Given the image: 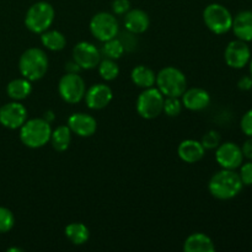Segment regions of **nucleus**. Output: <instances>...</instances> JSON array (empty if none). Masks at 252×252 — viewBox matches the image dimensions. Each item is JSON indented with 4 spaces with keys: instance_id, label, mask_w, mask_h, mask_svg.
Instances as JSON below:
<instances>
[{
    "instance_id": "nucleus-31",
    "label": "nucleus",
    "mask_w": 252,
    "mask_h": 252,
    "mask_svg": "<svg viewBox=\"0 0 252 252\" xmlns=\"http://www.w3.org/2000/svg\"><path fill=\"white\" fill-rule=\"evenodd\" d=\"M239 176H240L244 186H252V160L245 164H241Z\"/></svg>"
},
{
    "instance_id": "nucleus-16",
    "label": "nucleus",
    "mask_w": 252,
    "mask_h": 252,
    "mask_svg": "<svg viewBox=\"0 0 252 252\" xmlns=\"http://www.w3.org/2000/svg\"><path fill=\"white\" fill-rule=\"evenodd\" d=\"M182 105L189 111H202L207 108L211 103V95L207 90L202 88L186 89L181 96Z\"/></svg>"
},
{
    "instance_id": "nucleus-8",
    "label": "nucleus",
    "mask_w": 252,
    "mask_h": 252,
    "mask_svg": "<svg viewBox=\"0 0 252 252\" xmlns=\"http://www.w3.org/2000/svg\"><path fill=\"white\" fill-rule=\"evenodd\" d=\"M90 32L97 41L106 42L118 36L120 26L115 14L101 11L90 20Z\"/></svg>"
},
{
    "instance_id": "nucleus-37",
    "label": "nucleus",
    "mask_w": 252,
    "mask_h": 252,
    "mask_svg": "<svg viewBox=\"0 0 252 252\" xmlns=\"http://www.w3.org/2000/svg\"><path fill=\"white\" fill-rule=\"evenodd\" d=\"M44 120L47 121V122H49V123H52L54 121V113H53V111H46V112H44Z\"/></svg>"
},
{
    "instance_id": "nucleus-11",
    "label": "nucleus",
    "mask_w": 252,
    "mask_h": 252,
    "mask_svg": "<svg viewBox=\"0 0 252 252\" xmlns=\"http://www.w3.org/2000/svg\"><path fill=\"white\" fill-rule=\"evenodd\" d=\"M216 160L221 169L236 170L244 161L243 150L235 143L225 142L217 148Z\"/></svg>"
},
{
    "instance_id": "nucleus-14",
    "label": "nucleus",
    "mask_w": 252,
    "mask_h": 252,
    "mask_svg": "<svg viewBox=\"0 0 252 252\" xmlns=\"http://www.w3.org/2000/svg\"><path fill=\"white\" fill-rule=\"evenodd\" d=\"M113 98V93L111 88L106 84H94L86 90L84 100L90 110H103L111 103Z\"/></svg>"
},
{
    "instance_id": "nucleus-7",
    "label": "nucleus",
    "mask_w": 252,
    "mask_h": 252,
    "mask_svg": "<svg viewBox=\"0 0 252 252\" xmlns=\"http://www.w3.org/2000/svg\"><path fill=\"white\" fill-rule=\"evenodd\" d=\"M164 100L165 96L158 88L153 86V88L144 89L138 96L135 103L138 115L144 120H154L159 117L164 107Z\"/></svg>"
},
{
    "instance_id": "nucleus-22",
    "label": "nucleus",
    "mask_w": 252,
    "mask_h": 252,
    "mask_svg": "<svg viewBox=\"0 0 252 252\" xmlns=\"http://www.w3.org/2000/svg\"><path fill=\"white\" fill-rule=\"evenodd\" d=\"M6 93L10 98L14 101H21L29 97L32 93V84L31 81L27 80L26 78L14 79L10 81L6 86Z\"/></svg>"
},
{
    "instance_id": "nucleus-2",
    "label": "nucleus",
    "mask_w": 252,
    "mask_h": 252,
    "mask_svg": "<svg viewBox=\"0 0 252 252\" xmlns=\"http://www.w3.org/2000/svg\"><path fill=\"white\" fill-rule=\"evenodd\" d=\"M19 70L31 83L41 80L48 70V57L46 52L37 47L26 49L19 59Z\"/></svg>"
},
{
    "instance_id": "nucleus-35",
    "label": "nucleus",
    "mask_w": 252,
    "mask_h": 252,
    "mask_svg": "<svg viewBox=\"0 0 252 252\" xmlns=\"http://www.w3.org/2000/svg\"><path fill=\"white\" fill-rule=\"evenodd\" d=\"M241 150H243L244 158H248L249 160H252V137H249V139L244 143Z\"/></svg>"
},
{
    "instance_id": "nucleus-6",
    "label": "nucleus",
    "mask_w": 252,
    "mask_h": 252,
    "mask_svg": "<svg viewBox=\"0 0 252 252\" xmlns=\"http://www.w3.org/2000/svg\"><path fill=\"white\" fill-rule=\"evenodd\" d=\"M233 15L228 7L221 4H209L203 11V21L209 31L216 34H224L229 32L233 26Z\"/></svg>"
},
{
    "instance_id": "nucleus-4",
    "label": "nucleus",
    "mask_w": 252,
    "mask_h": 252,
    "mask_svg": "<svg viewBox=\"0 0 252 252\" xmlns=\"http://www.w3.org/2000/svg\"><path fill=\"white\" fill-rule=\"evenodd\" d=\"M160 93L165 97H181L187 89L186 75L175 66H165L157 74V81Z\"/></svg>"
},
{
    "instance_id": "nucleus-9",
    "label": "nucleus",
    "mask_w": 252,
    "mask_h": 252,
    "mask_svg": "<svg viewBox=\"0 0 252 252\" xmlns=\"http://www.w3.org/2000/svg\"><path fill=\"white\" fill-rule=\"evenodd\" d=\"M58 93L64 102L75 105V103L80 102L85 96V81L79 74L66 73L59 80Z\"/></svg>"
},
{
    "instance_id": "nucleus-25",
    "label": "nucleus",
    "mask_w": 252,
    "mask_h": 252,
    "mask_svg": "<svg viewBox=\"0 0 252 252\" xmlns=\"http://www.w3.org/2000/svg\"><path fill=\"white\" fill-rule=\"evenodd\" d=\"M41 42L47 49L52 52H59L66 46L65 36L57 30H47L41 33Z\"/></svg>"
},
{
    "instance_id": "nucleus-29",
    "label": "nucleus",
    "mask_w": 252,
    "mask_h": 252,
    "mask_svg": "<svg viewBox=\"0 0 252 252\" xmlns=\"http://www.w3.org/2000/svg\"><path fill=\"white\" fill-rule=\"evenodd\" d=\"M15 225V217L10 209L0 206V234L7 233Z\"/></svg>"
},
{
    "instance_id": "nucleus-13",
    "label": "nucleus",
    "mask_w": 252,
    "mask_h": 252,
    "mask_svg": "<svg viewBox=\"0 0 252 252\" xmlns=\"http://www.w3.org/2000/svg\"><path fill=\"white\" fill-rule=\"evenodd\" d=\"M73 61H75L83 70H90L98 65L101 53L95 44L86 41L79 42L73 48Z\"/></svg>"
},
{
    "instance_id": "nucleus-20",
    "label": "nucleus",
    "mask_w": 252,
    "mask_h": 252,
    "mask_svg": "<svg viewBox=\"0 0 252 252\" xmlns=\"http://www.w3.org/2000/svg\"><path fill=\"white\" fill-rule=\"evenodd\" d=\"M184 250L186 252H213L216 251V246L208 235L194 233L185 240Z\"/></svg>"
},
{
    "instance_id": "nucleus-30",
    "label": "nucleus",
    "mask_w": 252,
    "mask_h": 252,
    "mask_svg": "<svg viewBox=\"0 0 252 252\" xmlns=\"http://www.w3.org/2000/svg\"><path fill=\"white\" fill-rule=\"evenodd\" d=\"M201 143L206 150L217 149L220 144V134L217 130H209L202 137Z\"/></svg>"
},
{
    "instance_id": "nucleus-5",
    "label": "nucleus",
    "mask_w": 252,
    "mask_h": 252,
    "mask_svg": "<svg viewBox=\"0 0 252 252\" xmlns=\"http://www.w3.org/2000/svg\"><path fill=\"white\" fill-rule=\"evenodd\" d=\"M54 7L47 1H37L29 7L25 16V26L32 33L41 34L49 30L54 21Z\"/></svg>"
},
{
    "instance_id": "nucleus-28",
    "label": "nucleus",
    "mask_w": 252,
    "mask_h": 252,
    "mask_svg": "<svg viewBox=\"0 0 252 252\" xmlns=\"http://www.w3.org/2000/svg\"><path fill=\"white\" fill-rule=\"evenodd\" d=\"M182 101L180 100V97H165L164 100V107H162V112H165V115L169 116V117H177L180 113L182 112Z\"/></svg>"
},
{
    "instance_id": "nucleus-1",
    "label": "nucleus",
    "mask_w": 252,
    "mask_h": 252,
    "mask_svg": "<svg viewBox=\"0 0 252 252\" xmlns=\"http://www.w3.org/2000/svg\"><path fill=\"white\" fill-rule=\"evenodd\" d=\"M244 185L235 170L221 169L211 177L208 184L209 193L217 199L228 201L238 196Z\"/></svg>"
},
{
    "instance_id": "nucleus-18",
    "label": "nucleus",
    "mask_w": 252,
    "mask_h": 252,
    "mask_svg": "<svg viewBox=\"0 0 252 252\" xmlns=\"http://www.w3.org/2000/svg\"><path fill=\"white\" fill-rule=\"evenodd\" d=\"M206 149L203 148L201 142L194 139H186L180 143L177 148V154L182 161L187 164H194L199 160L203 159Z\"/></svg>"
},
{
    "instance_id": "nucleus-15",
    "label": "nucleus",
    "mask_w": 252,
    "mask_h": 252,
    "mask_svg": "<svg viewBox=\"0 0 252 252\" xmlns=\"http://www.w3.org/2000/svg\"><path fill=\"white\" fill-rule=\"evenodd\" d=\"M66 126L70 128L71 133L83 138L91 137V135L95 134L96 129H97V122H96L95 118L83 112L73 113L68 118V125Z\"/></svg>"
},
{
    "instance_id": "nucleus-27",
    "label": "nucleus",
    "mask_w": 252,
    "mask_h": 252,
    "mask_svg": "<svg viewBox=\"0 0 252 252\" xmlns=\"http://www.w3.org/2000/svg\"><path fill=\"white\" fill-rule=\"evenodd\" d=\"M125 52H126L125 47H123L121 39L117 38V37L103 42L102 53H103V56H106V58L117 61V59H120L121 57L123 56V53H125Z\"/></svg>"
},
{
    "instance_id": "nucleus-36",
    "label": "nucleus",
    "mask_w": 252,
    "mask_h": 252,
    "mask_svg": "<svg viewBox=\"0 0 252 252\" xmlns=\"http://www.w3.org/2000/svg\"><path fill=\"white\" fill-rule=\"evenodd\" d=\"M65 70H66V73L79 74L81 70H83V69L79 66V64L76 63L75 61H70V62H68V63L65 64Z\"/></svg>"
},
{
    "instance_id": "nucleus-10",
    "label": "nucleus",
    "mask_w": 252,
    "mask_h": 252,
    "mask_svg": "<svg viewBox=\"0 0 252 252\" xmlns=\"http://www.w3.org/2000/svg\"><path fill=\"white\" fill-rule=\"evenodd\" d=\"M27 121V110L19 101L0 106V125L7 129H20Z\"/></svg>"
},
{
    "instance_id": "nucleus-34",
    "label": "nucleus",
    "mask_w": 252,
    "mask_h": 252,
    "mask_svg": "<svg viewBox=\"0 0 252 252\" xmlns=\"http://www.w3.org/2000/svg\"><path fill=\"white\" fill-rule=\"evenodd\" d=\"M238 88L243 91H249L252 89V78L251 75H245L240 78L238 81Z\"/></svg>"
},
{
    "instance_id": "nucleus-23",
    "label": "nucleus",
    "mask_w": 252,
    "mask_h": 252,
    "mask_svg": "<svg viewBox=\"0 0 252 252\" xmlns=\"http://www.w3.org/2000/svg\"><path fill=\"white\" fill-rule=\"evenodd\" d=\"M52 147L54 150L59 153H63L68 150L71 143V130L68 126H59L56 129L52 130L51 139Z\"/></svg>"
},
{
    "instance_id": "nucleus-12",
    "label": "nucleus",
    "mask_w": 252,
    "mask_h": 252,
    "mask_svg": "<svg viewBox=\"0 0 252 252\" xmlns=\"http://www.w3.org/2000/svg\"><path fill=\"white\" fill-rule=\"evenodd\" d=\"M224 59H225L226 65H229L230 68H245L251 59V51L250 47L248 46V42L240 41V39L229 42L224 51Z\"/></svg>"
},
{
    "instance_id": "nucleus-24",
    "label": "nucleus",
    "mask_w": 252,
    "mask_h": 252,
    "mask_svg": "<svg viewBox=\"0 0 252 252\" xmlns=\"http://www.w3.org/2000/svg\"><path fill=\"white\" fill-rule=\"evenodd\" d=\"M65 236L74 245H84L90 238L89 228L83 223H70L65 226Z\"/></svg>"
},
{
    "instance_id": "nucleus-26",
    "label": "nucleus",
    "mask_w": 252,
    "mask_h": 252,
    "mask_svg": "<svg viewBox=\"0 0 252 252\" xmlns=\"http://www.w3.org/2000/svg\"><path fill=\"white\" fill-rule=\"evenodd\" d=\"M98 74L106 81H112L120 75V66L113 59H103L98 63Z\"/></svg>"
},
{
    "instance_id": "nucleus-19",
    "label": "nucleus",
    "mask_w": 252,
    "mask_h": 252,
    "mask_svg": "<svg viewBox=\"0 0 252 252\" xmlns=\"http://www.w3.org/2000/svg\"><path fill=\"white\" fill-rule=\"evenodd\" d=\"M234 34L236 38L244 42L252 41V11L251 10H244L240 11L233 19V26H231Z\"/></svg>"
},
{
    "instance_id": "nucleus-17",
    "label": "nucleus",
    "mask_w": 252,
    "mask_h": 252,
    "mask_svg": "<svg viewBox=\"0 0 252 252\" xmlns=\"http://www.w3.org/2000/svg\"><path fill=\"white\" fill-rule=\"evenodd\" d=\"M149 15L142 9H133L126 14L125 27L128 32L133 34H142L149 29Z\"/></svg>"
},
{
    "instance_id": "nucleus-39",
    "label": "nucleus",
    "mask_w": 252,
    "mask_h": 252,
    "mask_svg": "<svg viewBox=\"0 0 252 252\" xmlns=\"http://www.w3.org/2000/svg\"><path fill=\"white\" fill-rule=\"evenodd\" d=\"M249 63H250V75L252 78V57H251V59H250V62H249Z\"/></svg>"
},
{
    "instance_id": "nucleus-32",
    "label": "nucleus",
    "mask_w": 252,
    "mask_h": 252,
    "mask_svg": "<svg viewBox=\"0 0 252 252\" xmlns=\"http://www.w3.org/2000/svg\"><path fill=\"white\" fill-rule=\"evenodd\" d=\"M129 10V0H113L112 1V11L115 15H126Z\"/></svg>"
},
{
    "instance_id": "nucleus-3",
    "label": "nucleus",
    "mask_w": 252,
    "mask_h": 252,
    "mask_svg": "<svg viewBox=\"0 0 252 252\" xmlns=\"http://www.w3.org/2000/svg\"><path fill=\"white\" fill-rule=\"evenodd\" d=\"M51 123L44 118H31L20 127V140L31 149L44 147L51 139Z\"/></svg>"
},
{
    "instance_id": "nucleus-21",
    "label": "nucleus",
    "mask_w": 252,
    "mask_h": 252,
    "mask_svg": "<svg viewBox=\"0 0 252 252\" xmlns=\"http://www.w3.org/2000/svg\"><path fill=\"white\" fill-rule=\"evenodd\" d=\"M130 79L133 84L137 85L138 88L148 89L153 88L157 81V74L154 73L153 69H150L147 65H137L132 69L130 73Z\"/></svg>"
},
{
    "instance_id": "nucleus-38",
    "label": "nucleus",
    "mask_w": 252,
    "mask_h": 252,
    "mask_svg": "<svg viewBox=\"0 0 252 252\" xmlns=\"http://www.w3.org/2000/svg\"><path fill=\"white\" fill-rule=\"evenodd\" d=\"M7 252H22V249H20V248H10V249H7Z\"/></svg>"
},
{
    "instance_id": "nucleus-33",
    "label": "nucleus",
    "mask_w": 252,
    "mask_h": 252,
    "mask_svg": "<svg viewBox=\"0 0 252 252\" xmlns=\"http://www.w3.org/2000/svg\"><path fill=\"white\" fill-rule=\"evenodd\" d=\"M240 127L244 134L248 135V137H252V108L243 116L240 122Z\"/></svg>"
}]
</instances>
